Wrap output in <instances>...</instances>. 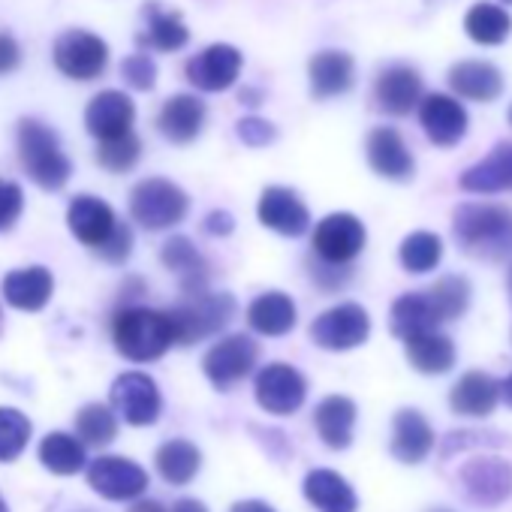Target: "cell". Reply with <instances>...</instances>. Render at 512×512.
Masks as SVG:
<instances>
[{
  "instance_id": "obj_47",
  "label": "cell",
  "mask_w": 512,
  "mask_h": 512,
  "mask_svg": "<svg viewBox=\"0 0 512 512\" xmlns=\"http://www.w3.org/2000/svg\"><path fill=\"white\" fill-rule=\"evenodd\" d=\"M314 281L323 287V290H338L347 278H350V269L347 266H329V263H320L311 269Z\"/></svg>"
},
{
  "instance_id": "obj_43",
  "label": "cell",
  "mask_w": 512,
  "mask_h": 512,
  "mask_svg": "<svg viewBox=\"0 0 512 512\" xmlns=\"http://www.w3.org/2000/svg\"><path fill=\"white\" fill-rule=\"evenodd\" d=\"M121 76L136 91H151L157 85V64L148 55H130L121 64Z\"/></svg>"
},
{
  "instance_id": "obj_41",
  "label": "cell",
  "mask_w": 512,
  "mask_h": 512,
  "mask_svg": "<svg viewBox=\"0 0 512 512\" xmlns=\"http://www.w3.org/2000/svg\"><path fill=\"white\" fill-rule=\"evenodd\" d=\"M76 434H79L85 443H94V446L112 443L115 434H118L115 413H112L106 404H85V407L76 413Z\"/></svg>"
},
{
  "instance_id": "obj_13",
  "label": "cell",
  "mask_w": 512,
  "mask_h": 512,
  "mask_svg": "<svg viewBox=\"0 0 512 512\" xmlns=\"http://www.w3.org/2000/svg\"><path fill=\"white\" fill-rule=\"evenodd\" d=\"M241 64H244V58L235 46L217 43V46L202 49L196 58H190L184 67V76L193 88L214 94V91H226L238 82Z\"/></svg>"
},
{
  "instance_id": "obj_21",
  "label": "cell",
  "mask_w": 512,
  "mask_h": 512,
  "mask_svg": "<svg viewBox=\"0 0 512 512\" xmlns=\"http://www.w3.org/2000/svg\"><path fill=\"white\" fill-rule=\"evenodd\" d=\"M67 223H70V232L88 244V247H100L112 229L118 226L115 220V211L109 208V202L97 199V196H76L67 208Z\"/></svg>"
},
{
  "instance_id": "obj_33",
  "label": "cell",
  "mask_w": 512,
  "mask_h": 512,
  "mask_svg": "<svg viewBox=\"0 0 512 512\" xmlns=\"http://www.w3.org/2000/svg\"><path fill=\"white\" fill-rule=\"evenodd\" d=\"M314 425L326 446L347 449L353 443V425H356V404L344 395H329L320 401L314 413Z\"/></svg>"
},
{
  "instance_id": "obj_4",
  "label": "cell",
  "mask_w": 512,
  "mask_h": 512,
  "mask_svg": "<svg viewBox=\"0 0 512 512\" xmlns=\"http://www.w3.org/2000/svg\"><path fill=\"white\" fill-rule=\"evenodd\" d=\"M166 314H169V323L175 332V344L187 347V344H196L202 338L217 335L232 320L235 302L226 293H202L184 305H175Z\"/></svg>"
},
{
  "instance_id": "obj_14",
  "label": "cell",
  "mask_w": 512,
  "mask_h": 512,
  "mask_svg": "<svg viewBox=\"0 0 512 512\" xmlns=\"http://www.w3.org/2000/svg\"><path fill=\"white\" fill-rule=\"evenodd\" d=\"M464 497L479 506H497L512 494V464L503 458H473L458 473Z\"/></svg>"
},
{
  "instance_id": "obj_16",
  "label": "cell",
  "mask_w": 512,
  "mask_h": 512,
  "mask_svg": "<svg viewBox=\"0 0 512 512\" xmlns=\"http://www.w3.org/2000/svg\"><path fill=\"white\" fill-rule=\"evenodd\" d=\"M419 124L434 145L452 148L467 133V112L458 100L446 94H431L419 103Z\"/></svg>"
},
{
  "instance_id": "obj_58",
  "label": "cell",
  "mask_w": 512,
  "mask_h": 512,
  "mask_svg": "<svg viewBox=\"0 0 512 512\" xmlns=\"http://www.w3.org/2000/svg\"><path fill=\"white\" fill-rule=\"evenodd\" d=\"M509 124H512V106H509Z\"/></svg>"
},
{
  "instance_id": "obj_18",
  "label": "cell",
  "mask_w": 512,
  "mask_h": 512,
  "mask_svg": "<svg viewBox=\"0 0 512 512\" xmlns=\"http://www.w3.org/2000/svg\"><path fill=\"white\" fill-rule=\"evenodd\" d=\"M365 151H368L371 169H374L380 178H389V181H410L413 172H416V163H413V154H410L407 142H404L401 133L392 130V127H377V130H371Z\"/></svg>"
},
{
  "instance_id": "obj_52",
  "label": "cell",
  "mask_w": 512,
  "mask_h": 512,
  "mask_svg": "<svg viewBox=\"0 0 512 512\" xmlns=\"http://www.w3.org/2000/svg\"><path fill=\"white\" fill-rule=\"evenodd\" d=\"M130 512H166V509H163V503H157V500H139V503H133Z\"/></svg>"
},
{
  "instance_id": "obj_22",
  "label": "cell",
  "mask_w": 512,
  "mask_h": 512,
  "mask_svg": "<svg viewBox=\"0 0 512 512\" xmlns=\"http://www.w3.org/2000/svg\"><path fill=\"white\" fill-rule=\"evenodd\" d=\"M205 124V103L193 94H175L163 103L160 115H157V127L160 133L175 142V145H187L202 133Z\"/></svg>"
},
{
  "instance_id": "obj_7",
  "label": "cell",
  "mask_w": 512,
  "mask_h": 512,
  "mask_svg": "<svg viewBox=\"0 0 512 512\" xmlns=\"http://www.w3.org/2000/svg\"><path fill=\"white\" fill-rule=\"evenodd\" d=\"M368 335H371V317L356 302L335 305L311 323L314 344L323 350H335V353L362 347L368 341Z\"/></svg>"
},
{
  "instance_id": "obj_30",
  "label": "cell",
  "mask_w": 512,
  "mask_h": 512,
  "mask_svg": "<svg viewBox=\"0 0 512 512\" xmlns=\"http://www.w3.org/2000/svg\"><path fill=\"white\" fill-rule=\"evenodd\" d=\"M247 326L260 335L281 338L296 326V305L287 293H263L247 308Z\"/></svg>"
},
{
  "instance_id": "obj_35",
  "label": "cell",
  "mask_w": 512,
  "mask_h": 512,
  "mask_svg": "<svg viewBox=\"0 0 512 512\" xmlns=\"http://www.w3.org/2000/svg\"><path fill=\"white\" fill-rule=\"evenodd\" d=\"M464 31L479 46H500L512 31V19L497 4H473L464 13Z\"/></svg>"
},
{
  "instance_id": "obj_26",
  "label": "cell",
  "mask_w": 512,
  "mask_h": 512,
  "mask_svg": "<svg viewBox=\"0 0 512 512\" xmlns=\"http://www.w3.org/2000/svg\"><path fill=\"white\" fill-rule=\"evenodd\" d=\"M160 260L169 272H175L181 278V290L190 296H202L205 293V281H208V266L202 260V253L190 244V238L184 235H172L163 250Z\"/></svg>"
},
{
  "instance_id": "obj_5",
  "label": "cell",
  "mask_w": 512,
  "mask_h": 512,
  "mask_svg": "<svg viewBox=\"0 0 512 512\" xmlns=\"http://www.w3.org/2000/svg\"><path fill=\"white\" fill-rule=\"evenodd\" d=\"M187 208H190L187 193L178 184L166 181V178H145L130 193V214H133V220H139L151 232L169 229V226L181 223Z\"/></svg>"
},
{
  "instance_id": "obj_49",
  "label": "cell",
  "mask_w": 512,
  "mask_h": 512,
  "mask_svg": "<svg viewBox=\"0 0 512 512\" xmlns=\"http://www.w3.org/2000/svg\"><path fill=\"white\" fill-rule=\"evenodd\" d=\"M232 214L229 211H211L208 217H205V232H211V235H229L232 232Z\"/></svg>"
},
{
  "instance_id": "obj_32",
  "label": "cell",
  "mask_w": 512,
  "mask_h": 512,
  "mask_svg": "<svg viewBox=\"0 0 512 512\" xmlns=\"http://www.w3.org/2000/svg\"><path fill=\"white\" fill-rule=\"evenodd\" d=\"M145 22H148V31L139 34V43L142 46H151L157 52H178L190 43V31L187 25L181 22V16L175 10H166L157 0L145 4Z\"/></svg>"
},
{
  "instance_id": "obj_50",
  "label": "cell",
  "mask_w": 512,
  "mask_h": 512,
  "mask_svg": "<svg viewBox=\"0 0 512 512\" xmlns=\"http://www.w3.org/2000/svg\"><path fill=\"white\" fill-rule=\"evenodd\" d=\"M232 512H275V509L269 503H263V500H241V503L232 506Z\"/></svg>"
},
{
  "instance_id": "obj_55",
  "label": "cell",
  "mask_w": 512,
  "mask_h": 512,
  "mask_svg": "<svg viewBox=\"0 0 512 512\" xmlns=\"http://www.w3.org/2000/svg\"><path fill=\"white\" fill-rule=\"evenodd\" d=\"M0 512H10V509H7V500H4V497H0Z\"/></svg>"
},
{
  "instance_id": "obj_15",
  "label": "cell",
  "mask_w": 512,
  "mask_h": 512,
  "mask_svg": "<svg viewBox=\"0 0 512 512\" xmlns=\"http://www.w3.org/2000/svg\"><path fill=\"white\" fill-rule=\"evenodd\" d=\"M133 121H136V106L124 91H100L85 109V127L100 142L133 133Z\"/></svg>"
},
{
  "instance_id": "obj_57",
  "label": "cell",
  "mask_w": 512,
  "mask_h": 512,
  "mask_svg": "<svg viewBox=\"0 0 512 512\" xmlns=\"http://www.w3.org/2000/svg\"><path fill=\"white\" fill-rule=\"evenodd\" d=\"M431 512H449V509H431Z\"/></svg>"
},
{
  "instance_id": "obj_48",
  "label": "cell",
  "mask_w": 512,
  "mask_h": 512,
  "mask_svg": "<svg viewBox=\"0 0 512 512\" xmlns=\"http://www.w3.org/2000/svg\"><path fill=\"white\" fill-rule=\"evenodd\" d=\"M22 64V49L13 34H0V76L13 73Z\"/></svg>"
},
{
  "instance_id": "obj_27",
  "label": "cell",
  "mask_w": 512,
  "mask_h": 512,
  "mask_svg": "<svg viewBox=\"0 0 512 512\" xmlns=\"http://www.w3.org/2000/svg\"><path fill=\"white\" fill-rule=\"evenodd\" d=\"M497 401H500V383L485 371H467L452 386V395H449L452 410L461 416H473V419L488 416L497 407Z\"/></svg>"
},
{
  "instance_id": "obj_3",
  "label": "cell",
  "mask_w": 512,
  "mask_h": 512,
  "mask_svg": "<svg viewBox=\"0 0 512 512\" xmlns=\"http://www.w3.org/2000/svg\"><path fill=\"white\" fill-rule=\"evenodd\" d=\"M19 160L31 181L43 190H61L73 172L70 157L61 151L58 133L37 118L19 121Z\"/></svg>"
},
{
  "instance_id": "obj_37",
  "label": "cell",
  "mask_w": 512,
  "mask_h": 512,
  "mask_svg": "<svg viewBox=\"0 0 512 512\" xmlns=\"http://www.w3.org/2000/svg\"><path fill=\"white\" fill-rule=\"evenodd\" d=\"M40 461H43L46 470H52L58 476H73V473H79L85 467L88 458H85V446L73 434L52 431L40 443Z\"/></svg>"
},
{
  "instance_id": "obj_34",
  "label": "cell",
  "mask_w": 512,
  "mask_h": 512,
  "mask_svg": "<svg viewBox=\"0 0 512 512\" xmlns=\"http://www.w3.org/2000/svg\"><path fill=\"white\" fill-rule=\"evenodd\" d=\"M407 359L419 374H446L455 365V344L440 332H428L407 341Z\"/></svg>"
},
{
  "instance_id": "obj_11",
  "label": "cell",
  "mask_w": 512,
  "mask_h": 512,
  "mask_svg": "<svg viewBox=\"0 0 512 512\" xmlns=\"http://www.w3.org/2000/svg\"><path fill=\"white\" fill-rule=\"evenodd\" d=\"M88 485L106 500H133L148 488V473L124 455H100L88 467Z\"/></svg>"
},
{
  "instance_id": "obj_29",
  "label": "cell",
  "mask_w": 512,
  "mask_h": 512,
  "mask_svg": "<svg viewBox=\"0 0 512 512\" xmlns=\"http://www.w3.org/2000/svg\"><path fill=\"white\" fill-rule=\"evenodd\" d=\"M305 497L320 512H356V506H359L356 491L350 488V482L341 473L326 470V467L311 470L305 476Z\"/></svg>"
},
{
  "instance_id": "obj_46",
  "label": "cell",
  "mask_w": 512,
  "mask_h": 512,
  "mask_svg": "<svg viewBox=\"0 0 512 512\" xmlns=\"http://www.w3.org/2000/svg\"><path fill=\"white\" fill-rule=\"evenodd\" d=\"M130 250H133V232H130V226H124V223H118L115 229H112V235L97 247V253L103 256L106 263H124L127 256H130Z\"/></svg>"
},
{
  "instance_id": "obj_1",
  "label": "cell",
  "mask_w": 512,
  "mask_h": 512,
  "mask_svg": "<svg viewBox=\"0 0 512 512\" xmlns=\"http://www.w3.org/2000/svg\"><path fill=\"white\" fill-rule=\"evenodd\" d=\"M452 232L464 253L479 260H509L512 256V211L506 205L464 202L452 214Z\"/></svg>"
},
{
  "instance_id": "obj_42",
  "label": "cell",
  "mask_w": 512,
  "mask_h": 512,
  "mask_svg": "<svg viewBox=\"0 0 512 512\" xmlns=\"http://www.w3.org/2000/svg\"><path fill=\"white\" fill-rule=\"evenodd\" d=\"M139 154H142L139 136L124 133V136H118V139L100 142V148H97V163H100L103 169H109V172H130V169L136 166Z\"/></svg>"
},
{
  "instance_id": "obj_44",
  "label": "cell",
  "mask_w": 512,
  "mask_h": 512,
  "mask_svg": "<svg viewBox=\"0 0 512 512\" xmlns=\"http://www.w3.org/2000/svg\"><path fill=\"white\" fill-rule=\"evenodd\" d=\"M235 133H238V139L244 142V145H250V148H263V145H269V142H275L278 139V127L272 124V121H266V118H241L238 124H235Z\"/></svg>"
},
{
  "instance_id": "obj_12",
  "label": "cell",
  "mask_w": 512,
  "mask_h": 512,
  "mask_svg": "<svg viewBox=\"0 0 512 512\" xmlns=\"http://www.w3.org/2000/svg\"><path fill=\"white\" fill-rule=\"evenodd\" d=\"M112 407L124 416L130 425H154L160 416V389L157 383L142 371H127L112 383Z\"/></svg>"
},
{
  "instance_id": "obj_59",
  "label": "cell",
  "mask_w": 512,
  "mask_h": 512,
  "mask_svg": "<svg viewBox=\"0 0 512 512\" xmlns=\"http://www.w3.org/2000/svg\"><path fill=\"white\" fill-rule=\"evenodd\" d=\"M509 4H512V0H509Z\"/></svg>"
},
{
  "instance_id": "obj_8",
  "label": "cell",
  "mask_w": 512,
  "mask_h": 512,
  "mask_svg": "<svg viewBox=\"0 0 512 512\" xmlns=\"http://www.w3.org/2000/svg\"><path fill=\"white\" fill-rule=\"evenodd\" d=\"M365 226L356 214L338 211L329 214L317 223L314 229V253L320 256V263L329 266H347L350 260L362 253L365 247Z\"/></svg>"
},
{
  "instance_id": "obj_25",
  "label": "cell",
  "mask_w": 512,
  "mask_h": 512,
  "mask_svg": "<svg viewBox=\"0 0 512 512\" xmlns=\"http://www.w3.org/2000/svg\"><path fill=\"white\" fill-rule=\"evenodd\" d=\"M449 88L458 97L476 100V103H491L503 91V76L494 64L488 61H458L449 70Z\"/></svg>"
},
{
  "instance_id": "obj_51",
  "label": "cell",
  "mask_w": 512,
  "mask_h": 512,
  "mask_svg": "<svg viewBox=\"0 0 512 512\" xmlns=\"http://www.w3.org/2000/svg\"><path fill=\"white\" fill-rule=\"evenodd\" d=\"M172 512H208V509H205V503L196 500V497H181V500L172 506Z\"/></svg>"
},
{
  "instance_id": "obj_28",
  "label": "cell",
  "mask_w": 512,
  "mask_h": 512,
  "mask_svg": "<svg viewBox=\"0 0 512 512\" xmlns=\"http://www.w3.org/2000/svg\"><path fill=\"white\" fill-rule=\"evenodd\" d=\"M52 293H55V281H52V272L43 266L19 269V272H10L4 278V299L19 311L46 308Z\"/></svg>"
},
{
  "instance_id": "obj_53",
  "label": "cell",
  "mask_w": 512,
  "mask_h": 512,
  "mask_svg": "<svg viewBox=\"0 0 512 512\" xmlns=\"http://www.w3.org/2000/svg\"><path fill=\"white\" fill-rule=\"evenodd\" d=\"M500 398H503L506 407H512V374L500 383Z\"/></svg>"
},
{
  "instance_id": "obj_54",
  "label": "cell",
  "mask_w": 512,
  "mask_h": 512,
  "mask_svg": "<svg viewBox=\"0 0 512 512\" xmlns=\"http://www.w3.org/2000/svg\"><path fill=\"white\" fill-rule=\"evenodd\" d=\"M506 290H509V302H512V269H509V278H506Z\"/></svg>"
},
{
  "instance_id": "obj_20",
  "label": "cell",
  "mask_w": 512,
  "mask_h": 512,
  "mask_svg": "<svg viewBox=\"0 0 512 512\" xmlns=\"http://www.w3.org/2000/svg\"><path fill=\"white\" fill-rule=\"evenodd\" d=\"M377 106L389 115H407L422 103V79L413 67H389L374 82Z\"/></svg>"
},
{
  "instance_id": "obj_31",
  "label": "cell",
  "mask_w": 512,
  "mask_h": 512,
  "mask_svg": "<svg viewBox=\"0 0 512 512\" xmlns=\"http://www.w3.org/2000/svg\"><path fill=\"white\" fill-rule=\"evenodd\" d=\"M389 326H392V335L407 344L410 338L437 332L440 320H437L425 293H407V296L395 299L392 314H389Z\"/></svg>"
},
{
  "instance_id": "obj_6",
  "label": "cell",
  "mask_w": 512,
  "mask_h": 512,
  "mask_svg": "<svg viewBox=\"0 0 512 512\" xmlns=\"http://www.w3.org/2000/svg\"><path fill=\"white\" fill-rule=\"evenodd\" d=\"M52 58H55V67H58L67 79L91 82V79H97V76L106 73L109 46H106L97 34L82 31V28H73V31H64V34L55 40Z\"/></svg>"
},
{
  "instance_id": "obj_39",
  "label": "cell",
  "mask_w": 512,
  "mask_h": 512,
  "mask_svg": "<svg viewBox=\"0 0 512 512\" xmlns=\"http://www.w3.org/2000/svg\"><path fill=\"white\" fill-rule=\"evenodd\" d=\"M425 296H428V302H431V308H434L440 323L458 320L467 311V305H470V284L464 278H458V275H446Z\"/></svg>"
},
{
  "instance_id": "obj_38",
  "label": "cell",
  "mask_w": 512,
  "mask_h": 512,
  "mask_svg": "<svg viewBox=\"0 0 512 512\" xmlns=\"http://www.w3.org/2000/svg\"><path fill=\"white\" fill-rule=\"evenodd\" d=\"M398 256H401V266H404L410 275H422V272H431V269L440 263V256H443V241H440V235L419 229V232H410V235L401 241Z\"/></svg>"
},
{
  "instance_id": "obj_24",
  "label": "cell",
  "mask_w": 512,
  "mask_h": 512,
  "mask_svg": "<svg viewBox=\"0 0 512 512\" xmlns=\"http://www.w3.org/2000/svg\"><path fill=\"white\" fill-rule=\"evenodd\" d=\"M434 446V431L419 410H398L392 419V455L401 464H419Z\"/></svg>"
},
{
  "instance_id": "obj_45",
  "label": "cell",
  "mask_w": 512,
  "mask_h": 512,
  "mask_svg": "<svg viewBox=\"0 0 512 512\" xmlns=\"http://www.w3.org/2000/svg\"><path fill=\"white\" fill-rule=\"evenodd\" d=\"M22 208H25V193L16 181H7L0 178V232L10 229L19 217H22Z\"/></svg>"
},
{
  "instance_id": "obj_9",
  "label": "cell",
  "mask_w": 512,
  "mask_h": 512,
  "mask_svg": "<svg viewBox=\"0 0 512 512\" xmlns=\"http://www.w3.org/2000/svg\"><path fill=\"white\" fill-rule=\"evenodd\" d=\"M256 401L272 416H293L308 395L305 377L287 365V362H272L260 374H256Z\"/></svg>"
},
{
  "instance_id": "obj_36",
  "label": "cell",
  "mask_w": 512,
  "mask_h": 512,
  "mask_svg": "<svg viewBox=\"0 0 512 512\" xmlns=\"http://www.w3.org/2000/svg\"><path fill=\"white\" fill-rule=\"evenodd\" d=\"M154 461L169 485H187L202 467V452L190 440H169L157 449Z\"/></svg>"
},
{
  "instance_id": "obj_40",
  "label": "cell",
  "mask_w": 512,
  "mask_h": 512,
  "mask_svg": "<svg viewBox=\"0 0 512 512\" xmlns=\"http://www.w3.org/2000/svg\"><path fill=\"white\" fill-rule=\"evenodd\" d=\"M31 419L16 407H0V464L16 461L31 440Z\"/></svg>"
},
{
  "instance_id": "obj_19",
  "label": "cell",
  "mask_w": 512,
  "mask_h": 512,
  "mask_svg": "<svg viewBox=\"0 0 512 512\" xmlns=\"http://www.w3.org/2000/svg\"><path fill=\"white\" fill-rule=\"evenodd\" d=\"M308 79H311V94L317 100L341 97L356 82V61H353V55H347L341 49H323L311 58Z\"/></svg>"
},
{
  "instance_id": "obj_23",
  "label": "cell",
  "mask_w": 512,
  "mask_h": 512,
  "mask_svg": "<svg viewBox=\"0 0 512 512\" xmlns=\"http://www.w3.org/2000/svg\"><path fill=\"white\" fill-rule=\"evenodd\" d=\"M461 190L467 193H506L512 190V145H494L476 166L461 172Z\"/></svg>"
},
{
  "instance_id": "obj_10",
  "label": "cell",
  "mask_w": 512,
  "mask_h": 512,
  "mask_svg": "<svg viewBox=\"0 0 512 512\" xmlns=\"http://www.w3.org/2000/svg\"><path fill=\"white\" fill-rule=\"evenodd\" d=\"M256 344L247 338V335H229V338H220L202 359V368H205V377L217 386V389H229L235 386L238 380H244L253 365H256Z\"/></svg>"
},
{
  "instance_id": "obj_17",
  "label": "cell",
  "mask_w": 512,
  "mask_h": 512,
  "mask_svg": "<svg viewBox=\"0 0 512 512\" xmlns=\"http://www.w3.org/2000/svg\"><path fill=\"white\" fill-rule=\"evenodd\" d=\"M260 223L281 232V235H302L311 226V211L308 205L299 199L296 190L290 187H266L260 196Z\"/></svg>"
},
{
  "instance_id": "obj_56",
  "label": "cell",
  "mask_w": 512,
  "mask_h": 512,
  "mask_svg": "<svg viewBox=\"0 0 512 512\" xmlns=\"http://www.w3.org/2000/svg\"><path fill=\"white\" fill-rule=\"evenodd\" d=\"M0 332H4V314H0Z\"/></svg>"
},
{
  "instance_id": "obj_2",
  "label": "cell",
  "mask_w": 512,
  "mask_h": 512,
  "mask_svg": "<svg viewBox=\"0 0 512 512\" xmlns=\"http://www.w3.org/2000/svg\"><path fill=\"white\" fill-rule=\"evenodd\" d=\"M112 338L118 353L130 362H154L175 344L169 314L151 308L118 311L112 323Z\"/></svg>"
}]
</instances>
